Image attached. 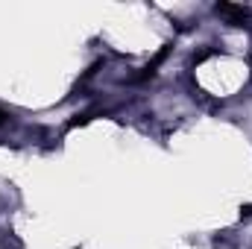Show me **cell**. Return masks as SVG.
Returning <instances> with one entry per match:
<instances>
[{
  "label": "cell",
  "mask_w": 252,
  "mask_h": 249,
  "mask_svg": "<svg viewBox=\"0 0 252 249\" xmlns=\"http://www.w3.org/2000/svg\"><path fill=\"white\" fill-rule=\"evenodd\" d=\"M241 217H252V205H244L241 208Z\"/></svg>",
  "instance_id": "obj_2"
},
{
  "label": "cell",
  "mask_w": 252,
  "mask_h": 249,
  "mask_svg": "<svg viewBox=\"0 0 252 249\" xmlns=\"http://www.w3.org/2000/svg\"><path fill=\"white\" fill-rule=\"evenodd\" d=\"M217 12H220V15H229L235 24H241V21L250 15V9H247V6H232V3H217Z\"/></svg>",
  "instance_id": "obj_1"
},
{
  "label": "cell",
  "mask_w": 252,
  "mask_h": 249,
  "mask_svg": "<svg viewBox=\"0 0 252 249\" xmlns=\"http://www.w3.org/2000/svg\"><path fill=\"white\" fill-rule=\"evenodd\" d=\"M6 121H9V115H6V112H3V109H0V126L6 124Z\"/></svg>",
  "instance_id": "obj_3"
}]
</instances>
